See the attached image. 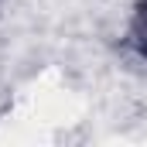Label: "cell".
Instances as JSON below:
<instances>
[{
  "label": "cell",
  "mask_w": 147,
  "mask_h": 147,
  "mask_svg": "<svg viewBox=\"0 0 147 147\" xmlns=\"http://www.w3.org/2000/svg\"><path fill=\"white\" fill-rule=\"evenodd\" d=\"M140 41H147V0H140L137 17H134V28L127 34V45H140Z\"/></svg>",
  "instance_id": "1"
}]
</instances>
